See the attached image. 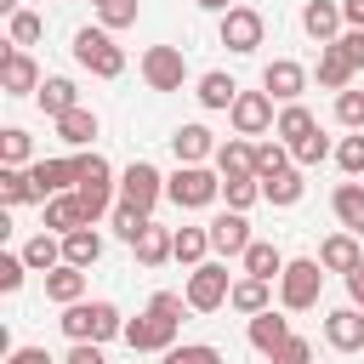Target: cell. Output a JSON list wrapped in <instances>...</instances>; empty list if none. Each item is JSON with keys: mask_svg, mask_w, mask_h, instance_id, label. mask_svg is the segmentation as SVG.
Listing matches in <instances>:
<instances>
[{"mask_svg": "<svg viewBox=\"0 0 364 364\" xmlns=\"http://www.w3.org/2000/svg\"><path fill=\"white\" fill-rule=\"evenodd\" d=\"M23 273H28V262H23V256H0V290H6V296H17V290H23Z\"/></svg>", "mask_w": 364, "mask_h": 364, "instance_id": "cell-48", "label": "cell"}, {"mask_svg": "<svg viewBox=\"0 0 364 364\" xmlns=\"http://www.w3.org/2000/svg\"><path fill=\"white\" fill-rule=\"evenodd\" d=\"M142 80H148V91H182V85H188V57H182V46H148V51H142Z\"/></svg>", "mask_w": 364, "mask_h": 364, "instance_id": "cell-6", "label": "cell"}, {"mask_svg": "<svg viewBox=\"0 0 364 364\" xmlns=\"http://www.w3.org/2000/svg\"><path fill=\"white\" fill-rule=\"evenodd\" d=\"M97 6H102V0H97Z\"/></svg>", "mask_w": 364, "mask_h": 364, "instance_id": "cell-57", "label": "cell"}, {"mask_svg": "<svg viewBox=\"0 0 364 364\" xmlns=\"http://www.w3.org/2000/svg\"><path fill=\"white\" fill-rule=\"evenodd\" d=\"M154 313H165V318H182V307H188V296H176V290H159L154 301H148Z\"/></svg>", "mask_w": 364, "mask_h": 364, "instance_id": "cell-49", "label": "cell"}, {"mask_svg": "<svg viewBox=\"0 0 364 364\" xmlns=\"http://www.w3.org/2000/svg\"><path fill=\"white\" fill-rule=\"evenodd\" d=\"M165 364H228V358H222V347H210V341H182V347L165 353Z\"/></svg>", "mask_w": 364, "mask_h": 364, "instance_id": "cell-43", "label": "cell"}, {"mask_svg": "<svg viewBox=\"0 0 364 364\" xmlns=\"http://www.w3.org/2000/svg\"><path fill=\"white\" fill-rule=\"evenodd\" d=\"M46 228H51V233L91 228V222H85V205H80V193H57V199H46Z\"/></svg>", "mask_w": 364, "mask_h": 364, "instance_id": "cell-32", "label": "cell"}, {"mask_svg": "<svg viewBox=\"0 0 364 364\" xmlns=\"http://www.w3.org/2000/svg\"><path fill=\"white\" fill-rule=\"evenodd\" d=\"M245 336H250V347H256L262 358H273L296 330H290V318H284V313H273V307H267V313H256V318L245 324Z\"/></svg>", "mask_w": 364, "mask_h": 364, "instance_id": "cell-17", "label": "cell"}, {"mask_svg": "<svg viewBox=\"0 0 364 364\" xmlns=\"http://www.w3.org/2000/svg\"><path fill=\"white\" fill-rule=\"evenodd\" d=\"M108 222H114V233H119L125 245H136V239L154 228V216H148V210H136V205H125V199L114 205V216H108Z\"/></svg>", "mask_w": 364, "mask_h": 364, "instance_id": "cell-38", "label": "cell"}, {"mask_svg": "<svg viewBox=\"0 0 364 364\" xmlns=\"http://www.w3.org/2000/svg\"><path fill=\"white\" fill-rule=\"evenodd\" d=\"M239 262H245V279H267V284H279V273H284V250L267 245V239H256Z\"/></svg>", "mask_w": 364, "mask_h": 364, "instance_id": "cell-29", "label": "cell"}, {"mask_svg": "<svg viewBox=\"0 0 364 364\" xmlns=\"http://www.w3.org/2000/svg\"><path fill=\"white\" fill-rule=\"evenodd\" d=\"M28 182H34V199L40 205L57 199V193H74L80 188V154H68V159H34L28 165Z\"/></svg>", "mask_w": 364, "mask_h": 364, "instance_id": "cell-9", "label": "cell"}, {"mask_svg": "<svg viewBox=\"0 0 364 364\" xmlns=\"http://www.w3.org/2000/svg\"><path fill=\"white\" fill-rule=\"evenodd\" d=\"M6 364H57L46 347H17V353H6Z\"/></svg>", "mask_w": 364, "mask_h": 364, "instance_id": "cell-52", "label": "cell"}, {"mask_svg": "<svg viewBox=\"0 0 364 364\" xmlns=\"http://www.w3.org/2000/svg\"><path fill=\"white\" fill-rule=\"evenodd\" d=\"M0 11H6V17H17V11H23V6H17V0H0Z\"/></svg>", "mask_w": 364, "mask_h": 364, "instance_id": "cell-56", "label": "cell"}, {"mask_svg": "<svg viewBox=\"0 0 364 364\" xmlns=\"http://www.w3.org/2000/svg\"><path fill=\"white\" fill-rule=\"evenodd\" d=\"M17 256L28 262V273H51V267H63V233H34Z\"/></svg>", "mask_w": 364, "mask_h": 364, "instance_id": "cell-33", "label": "cell"}, {"mask_svg": "<svg viewBox=\"0 0 364 364\" xmlns=\"http://www.w3.org/2000/svg\"><path fill=\"white\" fill-rule=\"evenodd\" d=\"M188 307L193 313H216V307H228V296H233V279H228V267L222 262H199L193 273H188Z\"/></svg>", "mask_w": 364, "mask_h": 364, "instance_id": "cell-5", "label": "cell"}, {"mask_svg": "<svg viewBox=\"0 0 364 364\" xmlns=\"http://www.w3.org/2000/svg\"><path fill=\"white\" fill-rule=\"evenodd\" d=\"M324 341H330L336 353H364V313H358V307H336V313L324 318Z\"/></svg>", "mask_w": 364, "mask_h": 364, "instance_id": "cell-18", "label": "cell"}, {"mask_svg": "<svg viewBox=\"0 0 364 364\" xmlns=\"http://www.w3.org/2000/svg\"><path fill=\"white\" fill-rule=\"evenodd\" d=\"M313 131H318V119H313V114H307L301 102H284V108H279V119H273V136H279L284 148H296V142H307Z\"/></svg>", "mask_w": 364, "mask_h": 364, "instance_id": "cell-27", "label": "cell"}, {"mask_svg": "<svg viewBox=\"0 0 364 364\" xmlns=\"http://www.w3.org/2000/svg\"><path fill=\"white\" fill-rule=\"evenodd\" d=\"M336 46L347 51V63H353V68H364V28H347V34L336 40Z\"/></svg>", "mask_w": 364, "mask_h": 364, "instance_id": "cell-50", "label": "cell"}, {"mask_svg": "<svg viewBox=\"0 0 364 364\" xmlns=\"http://www.w3.org/2000/svg\"><path fill=\"white\" fill-rule=\"evenodd\" d=\"M318 262H324V273H341V279H347V273L364 262V250H358V233H347V228H341V233H330V239L318 245Z\"/></svg>", "mask_w": 364, "mask_h": 364, "instance_id": "cell-20", "label": "cell"}, {"mask_svg": "<svg viewBox=\"0 0 364 364\" xmlns=\"http://www.w3.org/2000/svg\"><path fill=\"white\" fill-rule=\"evenodd\" d=\"M63 364H108V358H102V347H97V341H74Z\"/></svg>", "mask_w": 364, "mask_h": 364, "instance_id": "cell-51", "label": "cell"}, {"mask_svg": "<svg viewBox=\"0 0 364 364\" xmlns=\"http://www.w3.org/2000/svg\"><path fill=\"white\" fill-rule=\"evenodd\" d=\"M336 165H341V176H364V131H347L336 142Z\"/></svg>", "mask_w": 364, "mask_h": 364, "instance_id": "cell-42", "label": "cell"}, {"mask_svg": "<svg viewBox=\"0 0 364 364\" xmlns=\"http://www.w3.org/2000/svg\"><path fill=\"white\" fill-rule=\"evenodd\" d=\"M301 28L318 40V46H330V40H341L347 34V17H341V0H307L301 6Z\"/></svg>", "mask_w": 364, "mask_h": 364, "instance_id": "cell-15", "label": "cell"}, {"mask_svg": "<svg viewBox=\"0 0 364 364\" xmlns=\"http://www.w3.org/2000/svg\"><path fill=\"white\" fill-rule=\"evenodd\" d=\"M205 256H210V228H176V262L199 267Z\"/></svg>", "mask_w": 364, "mask_h": 364, "instance_id": "cell-39", "label": "cell"}, {"mask_svg": "<svg viewBox=\"0 0 364 364\" xmlns=\"http://www.w3.org/2000/svg\"><path fill=\"white\" fill-rule=\"evenodd\" d=\"M0 85H6V97H34L40 85H46V74H40V63L28 57V51H6L0 57Z\"/></svg>", "mask_w": 364, "mask_h": 364, "instance_id": "cell-13", "label": "cell"}, {"mask_svg": "<svg viewBox=\"0 0 364 364\" xmlns=\"http://www.w3.org/2000/svg\"><path fill=\"white\" fill-rule=\"evenodd\" d=\"M68 51H74V63H80L85 74H97V80H119V74H125V51L114 46L108 28H80Z\"/></svg>", "mask_w": 364, "mask_h": 364, "instance_id": "cell-3", "label": "cell"}, {"mask_svg": "<svg viewBox=\"0 0 364 364\" xmlns=\"http://www.w3.org/2000/svg\"><path fill=\"white\" fill-rule=\"evenodd\" d=\"M228 119H233V136H267L279 114H273L267 91H239V102L228 108Z\"/></svg>", "mask_w": 364, "mask_h": 364, "instance_id": "cell-11", "label": "cell"}, {"mask_svg": "<svg viewBox=\"0 0 364 364\" xmlns=\"http://www.w3.org/2000/svg\"><path fill=\"white\" fill-rule=\"evenodd\" d=\"M199 11H233V0H193Z\"/></svg>", "mask_w": 364, "mask_h": 364, "instance_id": "cell-55", "label": "cell"}, {"mask_svg": "<svg viewBox=\"0 0 364 364\" xmlns=\"http://www.w3.org/2000/svg\"><path fill=\"white\" fill-rule=\"evenodd\" d=\"M341 17H347V28H364V0H341Z\"/></svg>", "mask_w": 364, "mask_h": 364, "instance_id": "cell-54", "label": "cell"}, {"mask_svg": "<svg viewBox=\"0 0 364 364\" xmlns=\"http://www.w3.org/2000/svg\"><path fill=\"white\" fill-rule=\"evenodd\" d=\"M216 148H222V142H216V136H210V125H199V119L171 131V154H176V165H205Z\"/></svg>", "mask_w": 364, "mask_h": 364, "instance_id": "cell-16", "label": "cell"}, {"mask_svg": "<svg viewBox=\"0 0 364 364\" xmlns=\"http://www.w3.org/2000/svg\"><path fill=\"white\" fill-rule=\"evenodd\" d=\"M136 17H142V6H136V0H102V6H97V28H108V34L131 28Z\"/></svg>", "mask_w": 364, "mask_h": 364, "instance_id": "cell-40", "label": "cell"}, {"mask_svg": "<svg viewBox=\"0 0 364 364\" xmlns=\"http://www.w3.org/2000/svg\"><path fill=\"white\" fill-rule=\"evenodd\" d=\"M222 199H228V210H250L262 199V182L256 176H222Z\"/></svg>", "mask_w": 364, "mask_h": 364, "instance_id": "cell-41", "label": "cell"}, {"mask_svg": "<svg viewBox=\"0 0 364 364\" xmlns=\"http://www.w3.org/2000/svg\"><path fill=\"white\" fill-rule=\"evenodd\" d=\"M40 34H46V23H40L34 11H17V17H11V46H17V51H28Z\"/></svg>", "mask_w": 364, "mask_h": 364, "instance_id": "cell-46", "label": "cell"}, {"mask_svg": "<svg viewBox=\"0 0 364 364\" xmlns=\"http://www.w3.org/2000/svg\"><path fill=\"white\" fill-rule=\"evenodd\" d=\"M63 262H68V267H97V262H102V233H97V228L63 233Z\"/></svg>", "mask_w": 364, "mask_h": 364, "instance_id": "cell-28", "label": "cell"}, {"mask_svg": "<svg viewBox=\"0 0 364 364\" xmlns=\"http://www.w3.org/2000/svg\"><path fill=\"white\" fill-rule=\"evenodd\" d=\"M301 193H307V176H301V165H290L284 176L262 182V199H267V205H279V210H290V205H296Z\"/></svg>", "mask_w": 364, "mask_h": 364, "instance_id": "cell-34", "label": "cell"}, {"mask_svg": "<svg viewBox=\"0 0 364 364\" xmlns=\"http://www.w3.org/2000/svg\"><path fill=\"white\" fill-rule=\"evenodd\" d=\"M330 210H336V222H341L347 233H364V188H358V182H336Z\"/></svg>", "mask_w": 364, "mask_h": 364, "instance_id": "cell-31", "label": "cell"}, {"mask_svg": "<svg viewBox=\"0 0 364 364\" xmlns=\"http://www.w3.org/2000/svg\"><path fill=\"white\" fill-rule=\"evenodd\" d=\"M176 324L182 318H165V313H142V318H125V347L131 353H171L176 347Z\"/></svg>", "mask_w": 364, "mask_h": 364, "instance_id": "cell-7", "label": "cell"}, {"mask_svg": "<svg viewBox=\"0 0 364 364\" xmlns=\"http://www.w3.org/2000/svg\"><path fill=\"white\" fill-rule=\"evenodd\" d=\"M205 228H210V250H216V256H245V250L256 245L245 210H222V216H210Z\"/></svg>", "mask_w": 364, "mask_h": 364, "instance_id": "cell-14", "label": "cell"}, {"mask_svg": "<svg viewBox=\"0 0 364 364\" xmlns=\"http://www.w3.org/2000/svg\"><path fill=\"white\" fill-rule=\"evenodd\" d=\"M63 336L68 341H114V336H125V318H119V307L114 301H74V307H63Z\"/></svg>", "mask_w": 364, "mask_h": 364, "instance_id": "cell-1", "label": "cell"}, {"mask_svg": "<svg viewBox=\"0 0 364 364\" xmlns=\"http://www.w3.org/2000/svg\"><path fill=\"white\" fill-rule=\"evenodd\" d=\"M228 307H233V313H245V318H256V313H267V307H273V284H267V279H233Z\"/></svg>", "mask_w": 364, "mask_h": 364, "instance_id": "cell-30", "label": "cell"}, {"mask_svg": "<svg viewBox=\"0 0 364 364\" xmlns=\"http://www.w3.org/2000/svg\"><path fill=\"white\" fill-rule=\"evenodd\" d=\"M296 159H290V148L279 142V136H267V142H256V182H273V176H284Z\"/></svg>", "mask_w": 364, "mask_h": 364, "instance_id": "cell-35", "label": "cell"}, {"mask_svg": "<svg viewBox=\"0 0 364 364\" xmlns=\"http://www.w3.org/2000/svg\"><path fill=\"white\" fill-rule=\"evenodd\" d=\"M267 364H313V341H307V336H290Z\"/></svg>", "mask_w": 364, "mask_h": 364, "instance_id": "cell-47", "label": "cell"}, {"mask_svg": "<svg viewBox=\"0 0 364 364\" xmlns=\"http://www.w3.org/2000/svg\"><path fill=\"white\" fill-rule=\"evenodd\" d=\"M165 199L182 205V210H205V205L222 199V176L205 171V165H176V171L165 176Z\"/></svg>", "mask_w": 364, "mask_h": 364, "instance_id": "cell-4", "label": "cell"}, {"mask_svg": "<svg viewBox=\"0 0 364 364\" xmlns=\"http://www.w3.org/2000/svg\"><path fill=\"white\" fill-rule=\"evenodd\" d=\"M262 34H267V17H262L256 6H233V11H222V46H228L233 57H250V51L262 46Z\"/></svg>", "mask_w": 364, "mask_h": 364, "instance_id": "cell-8", "label": "cell"}, {"mask_svg": "<svg viewBox=\"0 0 364 364\" xmlns=\"http://www.w3.org/2000/svg\"><path fill=\"white\" fill-rule=\"evenodd\" d=\"M262 91H267L273 102H301V91H307V68H301L296 57H273V63L262 68Z\"/></svg>", "mask_w": 364, "mask_h": 364, "instance_id": "cell-12", "label": "cell"}, {"mask_svg": "<svg viewBox=\"0 0 364 364\" xmlns=\"http://www.w3.org/2000/svg\"><path fill=\"white\" fill-rule=\"evenodd\" d=\"M330 154H336V148H330V136H324V131H313L307 142H296V148H290V159H296L301 171H307V165H324Z\"/></svg>", "mask_w": 364, "mask_h": 364, "instance_id": "cell-45", "label": "cell"}, {"mask_svg": "<svg viewBox=\"0 0 364 364\" xmlns=\"http://www.w3.org/2000/svg\"><path fill=\"white\" fill-rule=\"evenodd\" d=\"M0 165H23V171L34 165V142H28L23 125H6L0 131Z\"/></svg>", "mask_w": 364, "mask_h": 364, "instance_id": "cell-37", "label": "cell"}, {"mask_svg": "<svg viewBox=\"0 0 364 364\" xmlns=\"http://www.w3.org/2000/svg\"><path fill=\"white\" fill-rule=\"evenodd\" d=\"M46 301H57V307H74V301H85V267H51L46 273Z\"/></svg>", "mask_w": 364, "mask_h": 364, "instance_id": "cell-25", "label": "cell"}, {"mask_svg": "<svg viewBox=\"0 0 364 364\" xmlns=\"http://www.w3.org/2000/svg\"><path fill=\"white\" fill-rule=\"evenodd\" d=\"M318 290H324V262H318V256L284 262V273H279V307H284V313L318 307Z\"/></svg>", "mask_w": 364, "mask_h": 364, "instance_id": "cell-2", "label": "cell"}, {"mask_svg": "<svg viewBox=\"0 0 364 364\" xmlns=\"http://www.w3.org/2000/svg\"><path fill=\"white\" fill-rule=\"evenodd\" d=\"M51 125H57V136H63L68 148H91V142H97V131H102V119H97L85 102H80V108H68V114H63V119H51Z\"/></svg>", "mask_w": 364, "mask_h": 364, "instance_id": "cell-22", "label": "cell"}, {"mask_svg": "<svg viewBox=\"0 0 364 364\" xmlns=\"http://www.w3.org/2000/svg\"><path fill=\"white\" fill-rule=\"evenodd\" d=\"M34 102H40V114H46V119H63L68 108H80V91H74V80H68V74H46V85L34 91Z\"/></svg>", "mask_w": 364, "mask_h": 364, "instance_id": "cell-21", "label": "cell"}, {"mask_svg": "<svg viewBox=\"0 0 364 364\" xmlns=\"http://www.w3.org/2000/svg\"><path fill=\"white\" fill-rule=\"evenodd\" d=\"M336 125H347V131H364V91H336Z\"/></svg>", "mask_w": 364, "mask_h": 364, "instance_id": "cell-44", "label": "cell"}, {"mask_svg": "<svg viewBox=\"0 0 364 364\" xmlns=\"http://www.w3.org/2000/svg\"><path fill=\"white\" fill-rule=\"evenodd\" d=\"M193 97H199V108H233L239 102V80L228 68H205L193 80Z\"/></svg>", "mask_w": 364, "mask_h": 364, "instance_id": "cell-19", "label": "cell"}, {"mask_svg": "<svg viewBox=\"0 0 364 364\" xmlns=\"http://www.w3.org/2000/svg\"><path fill=\"white\" fill-rule=\"evenodd\" d=\"M119 199L125 205H136V210H148L154 216V205L165 199V176L148 165V159H131L125 171H119Z\"/></svg>", "mask_w": 364, "mask_h": 364, "instance_id": "cell-10", "label": "cell"}, {"mask_svg": "<svg viewBox=\"0 0 364 364\" xmlns=\"http://www.w3.org/2000/svg\"><path fill=\"white\" fill-rule=\"evenodd\" d=\"M0 205L17 210V205H34V182L23 165H0Z\"/></svg>", "mask_w": 364, "mask_h": 364, "instance_id": "cell-36", "label": "cell"}, {"mask_svg": "<svg viewBox=\"0 0 364 364\" xmlns=\"http://www.w3.org/2000/svg\"><path fill=\"white\" fill-rule=\"evenodd\" d=\"M347 307H358V313H364V262L347 273Z\"/></svg>", "mask_w": 364, "mask_h": 364, "instance_id": "cell-53", "label": "cell"}, {"mask_svg": "<svg viewBox=\"0 0 364 364\" xmlns=\"http://www.w3.org/2000/svg\"><path fill=\"white\" fill-rule=\"evenodd\" d=\"M131 250H136L142 267H165V262H176V228H159V222H154Z\"/></svg>", "mask_w": 364, "mask_h": 364, "instance_id": "cell-24", "label": "cell"}, {"mask_svg": "<svg viewBox=\"0 0 364 364\" xmlns=\"http://www.w3.org/2000/svg\"><path fill=\"white\" fill-rule=\"evenodd\" d=\"M216 176H256V142L250 136H228L216 148Z\"/></svg>", "mask_w": 364, "mask_h": 364, "instance_id": "cell-23", "label": "cell"}, {"mask_svg": "<svg viewBox=\"0 0 364 364\" xmlns=\"http://www.w3.org/2000/svg\"><path fill=\"white\" fill-rule=\"evenodd\" d=\"M353 74H358V68L347 63V51H341L336 40H330V46H318V85H324V91H347V85H353Z\"/></svg>", "mask_w": 364, "mask_h": 364, "instance_id": "cell-26", "label": "cell"}]
</instances>
